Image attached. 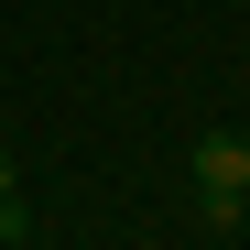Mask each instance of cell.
Masks as SVG:
<instances>
[{
	"mask_svg": "<svg viewBox=\"0 0 250 250\" xmlns=\"http://www.w3.org/2000/svg\"><path fill=\"white\" fill-rule=\"evenodd\" d=\"M196 207H207V229L250 218V131H207L196 142Z\"/></svg>",
	"mask_w": 250,
	"mask_h": 250,
	"instance_id": "6da1fadb",
	"label": "cell"
},
{
	"mask_svg": "<svg viewBox=\"0 0 250 250\" xmlns=\"http://www.w3.org/2000/svg\"><path fill=\"white\" fill-rule=\"evenodd\" d=\"M0 239H11V250L33 239V207H22V196H0Z\"/></svg>",
	"mask_w": 250,
	"mask_h": 250,
	"instance_id": "7a4b0ae2",
	"label": "cell"
},
{
	"mask_svg": "<svg viewBox=\"0 0 250 250\" xmlns=\"http://www.w3.org/2000/svg\"><path fill=\"white\" fill-rule=\"evenodd\" d=\"M11 185H22V174H11V152H0V196H11Z\"/></svg>",
	"mask_w": 250,
	"mask_h": 250,
	"instance_id": "3957f363",
	"label": "cell"
}]
</instances>
